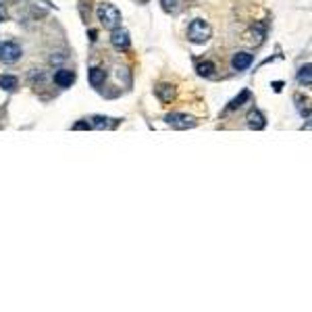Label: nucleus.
<instances>
[{
  "label": "nucleus",
  "instance_id": "obj_1",
  "mask_svg": "<svg viewBox=\"0 0 312 312\" xmlns=\"http://www.w3.org/2000/svg\"><path fill=\"white\" fill-rule=\"evenodd\" d=\"M96 17H98V21L102 23V27H106V29H115V27L121 25V11H119L115 5H110V3L98 5Z\"/></svg>",
  "mask_w": 312,
  "mask_h": 312
},
{
  "label": "nucleus",
  "instance_id": "obj_2",
  "mask_svg": "<svg viewBox=\"0 0 312 312\" xmlns=\"http://www.w3.org/2000/svg\"><path fill=\"white\" fill-rule=\"evenodd\" d=\"M210 36H212V29L204 19H194L190 27H187V40L192 44H204L210 40Z\"/></svg>",
  "mask_w": 312,
  "mask_h": 312
},
{
  "label": "nucleus",
  "instance_id": "obj_3",
  "mask_svg": "<svg viewBox=\"0 0 312 312\" xmlns=\"http://www.w3.org/2000/svg\"><path fill=\"white\" fill-rule=\"evenodd\" d=\"M165 121H167V125H171L175 129H192L198 125V121L192 115H185V113H169L165 117Z\"/></svg>",
  "mask_w": 312,
  "mask_h": 312
},
{
  "label": "nucleus",
  "instance_id": "obj_4",
  "mask_svg": "<svg viewBox=\"0 0 312 312\" xmlns=\"http://www.w3.org/2000/svg\"><path fill=\"white\" fill-rule=\"evenodd\" d=\"M110 44H113V48L119 50V52L129 50V46H131L129 31L125 29V27H121V25L115 27V29H110Z\"/></svg>",
  "mask_w": 312,
  "mask_h": 312
},
{
  "label": "nucleus",
  "instance_id": "obj_5",
  "mask_svg": "<svg viewBox=\"0 0 312 312\" xmlns=\"http://www.w3.org/2000/svg\"><path fill=\"white\" fill-rule=\"evenodd\" d=\"M23 50L17 42H3L0 44V60L3 62H9V65H13V62H17L21 58Z\"/></svg>",
  "mask_w": 312,
  "mask_h": 312
},
{
  "label": "nucleus",
  "instance_id": "obj_6",
  "mask_svg": "<svg viewBox=\"0 0 312 312\" xmlns=\"http://www.w3.org/2000/svg\"><path fill=\"white\" fill-rule=\"evenodd\" d=\"M154 94H156V96H159V100H161V102L171 104V102L175 100V96H177V87H175L173 83L163 81V83H159V85L154 87Z\"/></svg>",
  "mask_w": 312,
  "mask_h": 312
},
{
  "label": "nucleus",
  "instance_id": "obj_7",
  "mask_svg": "<svg viewBox=\"0 0 312 312\" xmlns=\"http://www.w3.org/2000/svg\"><path fill=\"white\" fill-rule=\"evenodd\" d=\"M246 121H248V127L254 129V131H260V129L266 127V117H264L258 108H252V110H250L248 117H246Z\"/></svg>",
  "mask_w": 312,
  "mask_h": 312
},
{
  "label": "nucleus",
  "instance_id": "obj_8",
  "mask_svg": "<svg viewBox=\"0 0 312 312\" xmlns=\"http://www.w3.org/2000/svg\"><path fill=\"white\" fill-rule=\"evenodd\" d=\"M254 62V56L250 54V52H235L233 58H231V67L235 71H246L250 65Z\"/></svg>",
  "mask_w": 312,
  "mask_h": 312
},
{
  "label": "nucleus",
  "instance_id": "obj_9",
  "mask_svg": "<svg viewBox=\"0 0 312 312\" xmlns=\"http://www.w3.org/2000/svg\"><path fill=\"white\" fill-rule=\"evenodd\" d=\"M73 81H75V71H71V69H58L54 73V83L58 87H71Z\"/></svg>",
  "mask_w": 312,
  "mask_h": 312
},
{
  "label": "nucleus",
  "instance_id": "obj_10",
  "mask_svg": "<svg viewBox=\"0 0 312 312\" xmlns=\"http://www.w3.org/2000/svg\"><path fill=\"white\" fill-rule=\"evenodd\" d=\"M87 79L94 87H100L104 81H106V71L102 67H92L90 73H87Z\"/></svg>",
  "mask_w": 312,
  "mask_h": 312
},
{
  "label": "nucleus",
  "instance_id": "obj_11",
  "mask_svg": "<svg viewBox=\"0 0 312 312\" xmlns=\"http://www.w3.org/2000/svg\"><path fill=\"white\" fill-rule=\"evenodd\" d=\"M113 125H115V121H113L110 117L94 115V117L90 119V127H94V129H108V127H113Z\"/></svg>",
  "mask_w": 312,
  "mask_h": 312
},
{
  "label": "nucleus",
  "instance_id": "obj_12",
  "mask_svg": "<svg viewBox=\"0 0 312 312\" xmlns=\"http://www.w3.org/2000/svg\"><path fill=\"white\" fill-rule=\"evenodd\" d=\"M17 87H19V79L15 75H0V90L15 92Z\"/></svg>",
  "mask_w": 312,
  "mask_h": 312
},
{
  "label": "nucleus",
  "instance_id": "obj_13",
  "mask_svg": "<svg viewBox=\"0 0 312 312\" xmlns=\"http://www.w3.org/2000/svg\"><path fill=\"white\" fill-rule=\"evenodd\" d=\"M250 98H252V92L250 90H243V92H239V96H235L231 102H229V106H227V110H237L243 102H248Z\"/></svg>",
  "mask_w": 312,
  "mask_h": 312
},
{
  "label": "nucleus",
  "instance_id": "obj_14",
  "mask_svg": "<svg viewBox=\"0 0 312 312\" xmlns=\"http://www.w3.org/2000/svg\"><path fill=\"white\" fill-rule=\"evenodd\" d=\"M196 71H198L200 77H212L214 71H216V67H214V62L204 60V62H198V65H196Z\"/></svg>",
  "mask_w": 312,
  "mask_h": 312
},
{
  "label": "nucleus",
  "instance_id": "obj_15",
  "mask_svg": "<svg viewBox=\"0 0 312 312\" xmlns=\"http://www.w3.org/2000/svg\"><path fill=\"white\" fill-rule=\"evenodd\" d=\"M310 71H312L310 62H306V65L298 71V83H300V85H306V87H308V85L312 83V73H310Z\"/></svg>",
  "mask_w": 312,
  "mask_h": 312
},
{
  "label": "nucleus",
  "instance_id": "obj_16",
  "mask_svg": "<svg viewBox=\"0 0 312 312\" xmlns=\"http://www.w3.org/2000/svg\"><path fill=\"white\" fill-rule=\"evenodd\" d=\"M252 42L254 44H262V40H264V36H266V27H264V23H254V27H252Z\"/></svg>",
  "mask_w": 312,
  "mask_h": 312
},
{
  "label": "nucleus",
  "instance_id": "obj_17",
  "mask_svg": "<svg viewBox=\"0 0 312 312\" xmlns=\"http://www.w3.org/2000/svg\"><path fill=\"white\" fill-rule=\"evenodd\" d=\"M296 102H298V110H300V115H302V117L306 115V119H308V117H310V106H308V104H310V100H308V98H304L302 94H298V96H296Z\"/></svg>",
  "mask_w": 312,
  "mask_h": 312
},
{
  "label": "nucleus",
  "instance_id": "obj_18",
  "mask_svg": "<svg viewBox=\"0 0 312 312\" xmlns=\"http://www.w3.org/2000/svg\"><path fill=\"white\" fill-rule=\"evenodd\" d=\"M73 129H75V131H79V129H90V123H87V121H83V123H75V125H73Z\"/></svg>",
  "mask_w": 312,
  "mask_h": 312
},
{
  "label": "nucleus",
  "instance_id": "obj_19",
  "mask_svg": "<svg viewBox=\"0 0 312 312\" xmlns=\"http://www.w3.org/2000/svg\"><path fill=\"white\" fill-rule=\"evenodd\" d=\"M175 3H177V0H163V5H165V9H167V11L175 9Z\"/></svg>",
  "mask_w": 312,
  "mask_h": 312
},
{
  "label": "nucleus",
  "instance_id": "obj_20",
  "mask_svg": "<svg viewBox=\"0 0 312 312\" xmlns=\"http://www.w3.org/2000/svg\"><path fill=\"white\" fill-rule=\"evenodd\" d=\"M281 87H283V83H281V81H275V83H273V90H275V92H281Z\"/></svg>",
  "mask_w": 312,
  "mask_h": 312
},
{
  "label": "nucleus",
  "instance_id": "obj_21",
  "mask_svg": "<svg viewBox=\"0 0 312 312\" xmlns=\"http://www.w3.org/2000/svg\"><path fill=\"white\" fill-rule=\"evenodd\" d=\"M3 21H5V15H3V13H0V23H3Z\"/></svg>",
  "mask_w": 312,
  "mask_h": 312
},
{
  "label": "nucleus",
  "instance_id": "obj_22",
  "mask_svg": "<svg viewBox=\"0 0 312 312\" xmlns=\"http://www.w3.org/2000/svg\"><path fill=\"white\" fill-rule=\"evenodd\" d=\"M140 3H148V0H140Z\"/></svg>",
  "mask_w": 312,
  "mask_h": 312
}]
</instances>
